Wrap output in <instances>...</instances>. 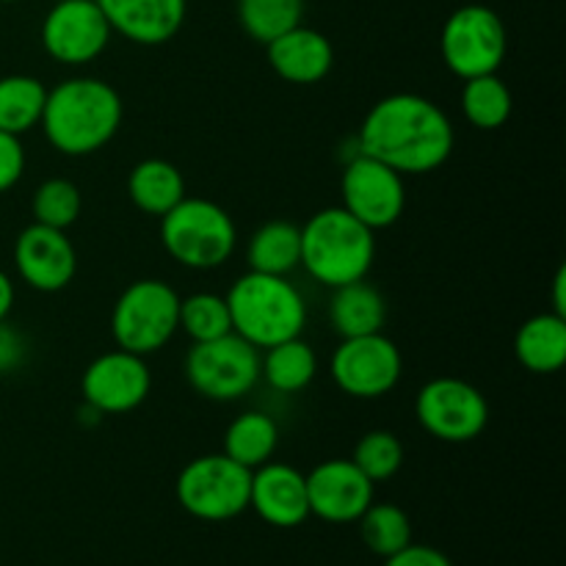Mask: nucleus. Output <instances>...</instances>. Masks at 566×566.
<instances>
[{"label": "nucleus", "mask_w": 566, "mask_h": 566, "mask_svg": "<svg viewBox=\"0 0 566 566\" xmlns=\"http://www.w3.org/2000/svg\"><path fill=\"white\" fill-rule=\"evenodd\" d=\"M307 479L310 517L324 523H357L365 509L374 503V481L352 459H329L313 468Z\"/></svg>", "instance_id": "nucleus-15"}, {"label": "nucleus", "mask_w": 566, "mask_h": 566, "mask_svg": "<svg viewBox=\"0 0 566 566\" xmlns=\"http://www.w3.org/2000/svg\"><path fill=\"white\" fill-rule=\"evenodd\" d=\"M512 92L497 77V72L464 81L462 114L479 130H501L509 122V116H512Z\"/></svg>", "instance_id": "nucleus-27"}, {"label": "nucleus", "mask_w": 566, "mask_h": 566, "mask_svg": "<svg viewBox=\"0 0 566 566\" xmlns=\"http://www.w3.org/2000/svg\"><path fill=\"white\" fill-rule=\"evenodd\" d=\"M280 446V426L265 412H243L227 426L224 451L232 462L243 464L247 470H258L260 464L271 462Z\"/></svg>", "instance_id": "nucleus-25"}, {"label": "nucleus", "mask_w": 566, "mask_h": 566, "mask_svg": "<svg viewBox=\"0 0 566 566\" xmlns=\"http://www.w3.org/2000/svg\"><path fill=\"white\" fill-rule=\"evenodd\" d=\"M0 3H17V0H0Z\"/></svg>", "instance_id": "nucleus-38"}, {"label": "nucleus", "mask_w": 566, "mask_h": 566, "mask_svg": "<svg viewBox=\"0 0 566 566\" xmlns=\"http://www.w3.org/2000/svg\"><path fill=\"white\" fill-rule=\"evenodd\" d=\"M387 302L374 285L365 280L348 282V285L332 287L329 298V324L343 337L376 335L385 329Z\"/></svg>", "instance_id": "nucleus-20"}, {"label": "nucleus", "mask_w": 566, "mask_h": 566, "mask_svg": "<svg viewBox=\"0 0 566 566\" xmlns=\"http://www.w3.org/2000/svg\"><path fill=\"white\" fill-rule=\"evenodd\" d=\"M186 379L210 401H238L260 381V348L235 332L219 340L193 343L186 357Z\"/></svg>", "instance_id": "nucleus-9"}, {"label": "nucleus", "mask_w": 566, "mask_h": 566, "mask_svg": "<svg viewBox=\"0 0 566 566\" xmlns=\"http://www.w3.org/2000/svg\"><path fill=\"white\" fill-rule=\"evenodd\" d=\"M357 523L365 547L376 556L390 558L392 553L412 545V520L396 503H370Z\"/></svg>", "instance_id": "nucleus-28"}, {"label": "nucleus", "mask_w": 566, "mask_h": 566, "mask_svg": "<svg viewBox=\"0 0 566 566\" xmlns=\"http://www.w3.org/2000/svg\"><path fill=\"white\" fill-rule=\"evenodd\" d=\"M352 462L357 464L374 484L390 481L403 464V442L398 440V434H392V431H368L365 437H359Z\"/></svg>", "instance_id": "nucleus-32"}, {"label": "nucleus", "mask_w": 566, "mask_h": 566, "mask_svg": "<svg viewBox=\"0 0 566 566\" xmlns=\"http://www.w3.org/2000/svg\"><path fill=\"white\" fill-rule=\"evenodd\" d=\"M340 193L343 208L374 232L396 224L407 208L403 175L365 153L354 155L343 169Z\"/></svg>", "instance_id": "nucleus-12"}, {"label": "nucleus", "mask_w": 566, "mask_h": 566, "mask_svg": "<svg viewBox=\"0 0 566 566\" xmlns=\"http://www.w3.org/2000/svg\"><path fill=\"white\" fill-rule=\"evenodd\" d=\"M457 147V133L446 111L420 94L398 92L381 97L359 127V153L381 160L398 175L437 171Z\"/></svg>", "instance_id": "nucleus-1"}, {"label": "nucleus", "mask_w": 566, "mask_h": 566, "mask_svg": "<svg viewBox=\"0 0 566 566\" xmlns=\"http://www.w3.org/2000/svg\"><path fill=\"white\" fill-rule=\"evenodd\" d=\"M415 415L426 434L440 442L462 446V442H473L484 434L486 423H490V403H486L484 392L470 381L440 376L420 387Z\"/></svg>", "instance_id": "nucleus-10"}, {"label": "nucleus", "mask_w": 566, "mask_h": 566, "mask_svg": "<svg viewBox=\"0 0 566 566\" xmlns=\"http://www.w3.org/2000/svg\"><path fill=\"white\" fill-rule=\"evenodd\" d=\"M514 354L531 374H558L566 363V318L542 313L525 321L514 335Z\"/></svg>", "instance_id": "nucleus-21"}, {"label": "nucleus", "mask_w": 566, "mask_h": 566, "mask_svg": "<svg viewBox=\"0 0 566 566\" xmlns=\"http://www.w3.org/2000/svg\"><path fill=\"white\" fill-rule=\"evenodd\" d=\"M153 390V374L138 354L116 348L99 354L83 370V403L99 415H127L142 407Z\"/></svg>", "instance_id": "nucleus-14"}, {"label": "nucleus", "mask_w": 566, "mask_h": 566, "mask_svg": "<svg viewBox=\"0 0 566 566\" xmlns=\"http://www.w3.org/2000/svg\"><path fill=\"white\" fill-rule=\"evenodd\" d=\"M232 332L254 348H271L291 337H302L307 326V304L287 276L247 271L227 293Z\"/></svg>", "instance_id": "nucleus-3"}, {"label": "nucleus", "mask_w": 566, "mask_h": 566, "mask_svg": "<svg viewBox=\"0 0 566 566\" xmlns=\"http://www.w3.org/2000/svg\"><path fill=\"white\" fill-rule=\"evenodd\" d=\"M125 105L119 92L99 77H70L50 88L42 111V130L53 149L83 158L103 149L119 133Z\"/></svg>", "instance_id": "nucleus-2"}, {"label": "nucleus", "mask_w": 566, "mask_h": 566, "mask_svg": "<svg viewBox=\"0 0 566 566\" xmlns=\"http://www.w3.org/2000/svg\"><path fill=\"white\" fill-rule=\"evenodd\" d=\"M127 193L142 213L160 219L186 199V180H182V171L169 160L147 158L133 166L127 177Z\"/></svg>", "instance_id": "nucleus-23"}, {"label": "nucleus", "mask_w": 566, "mask_h": 566, "mask_svg": "<svg viewBox=\"0 0 566 566\" xmlns=\"http://www.w3.org/2000/svg\"><path fill=\"white\" fill-rule=\"evenodd\" d=\"M48 88L33 75L0 77V130L22 136L42 122Z\"/></svg>", "instance_id": "nucleus-26"}, {"label": "nucleus", "mask_w": 566, "mask_h": 566, "mask_svg": "<svg viewBox=\"0 0 566 566\" xmlns=\"http://www.w3.org/2000/svg\"><path fill=\"white\" fill-rule=\"evenodd\" d=\"M111 33L97 0H55L42 22V48L59 64L83 66L103 55Z\"/></svg>", "instance_id": "nucleus-13"}, {"label": "nucleus", "mask_w": 566, "mask_h": 566, "mask_svg": "<svg viewBox=\"0 0 566 566\" xmlns=\"http://www.w3.org/2000/svg\"><path fill=\"white\" fill-rule=\"evenodd\" d=\"M33 221L55 230H70L83 210L81 188L64 177H50L33 193Z\"/></svg>", "instance_id": "nucleus-31"}, {"label": "nucleus", "mask_w": 566, "mask_h": 566, "mask_svg": "<svg viewBox=\"0 0 566 566\" xmlns=\"http://www.w3.org/2000/svg\"><path fill=\"white\" fill-rule=\"evenodd\" d=\"M302 17L304 0H238V22L247 36L260 44L302 25Z\"/></svg>", "instance_id": "nucleus-29"}, {"label": "nucleus", "mask_w": 566, "mask_h": 566, "mask_svg": "<svg viewBox=\"0 0 566 566\" xmlns=\"http://www.w3.org/2000/svg\"><path fill=\"white\" fill-rule=\"evenodd\" d=\"M25 359V340L11 324L0 321V374H11Z\"/></svg>", "instance_id": "nucleus-35"}, {"label": "nucleus", "mask_w": 566, "mask_h": 566, "mask_svg": "<svg viewBox=\"0 0 566 566\" xmlns=\"http://www.w3.org/2000/svg\"><path fill=\"white\" fill-rule=\"evenodd\" d=\"M385 566H453L446 553L429 545H407L403 551L385 558Z\"/></svg>", "instance_id": "nucleus-34"}, {"label": "nucleus", "mask_w": 566, "mask_h": 566, "mask_svg": "<svg viewBox=\"0 0 566 566\" xmlns=\"http://www.w3.org/2000/svg\"><path fill=\"white\" fill-rule=\"evenodd\" d=\"M249 490H252V470L232 462L227 453H208L177 475V503L182 512L205 523H224L249 509Z\"/></svg>", "instance_id": "nucleus-7"}, {"label": "nucleus", "mask_w": 566, "mask_h": 566, "mask_svg": "<svg viewBox=\"0 0 566 566\" xmlns=\"http://www.w3.org/2000/svg\"><path fill=\"white\" fill-rule=\"evenodd\" d=\"M329 374L346 396L374 401L396 390L403 374V357L396 343L381 332L343 337L329 359Z\"/></svg>", "instance_id": "nucleus-11"}, {"label": "nucleus", "mask_w": 566, "mask_h": 566, "mask_svg": "<svg viewBox=\"0 0 566 566\" xmlns=\"http://www.w3.org/2000/svg\"><path fill=\"white\" fill-rule=\"evenodd\" d=\"M564 287H566V271L558 269L556 280H553V313L564 315V318H566V296H564Z\"/></svg>", "instance_id": "nucleus-37"}, {"label": "nucleus", "mask_w": 566, "mask_h": 566, "mask_svg": "<svg viewBox=\"0 0 566 566\" xmlns=\"http://www.w3.org/2000/svg\"><path fill=\"white\" fill-rule=\"evenodd\" d=\"M238 230L221 205L202 197H186L160 216V243L171 260L193 271L224 265L235 252Z\"/></svg>", "instance_id": "nucleus-5"}, {"label": "nucleus", "mask_w": 566, "mask_h": 566, "mask_svg": "<svg viewBox=\"0 0 566 566\" xmlns=\"http://www.w3.org/2000/svg\"><path fill=\"white\" fill-rule=\"evenodd\" d=\"M111 31L133 44L158 48L177 36L186 20L188 0H97Z\"/></svg>", "instance_id": "nucleus-18"}, {"label": "nucleus", "mask_w": 566, "mask_h": 566, "mask_svg": "<svg viewBox=\"0 0 566 566\" xmlns=\"http://www.w3.org/2000/svg\"><path fill=\"white\" fill-rule=\"evenodd\" d=\"M11 307H14V282L9 280L6 271H0V321H6Z\"/></svg>", "instance_id": "nucleus-36"}, {"label": "nucleus", "mask_w": 566, "mask_h": 566, "mask_svg": "<svg viewBox=\"0 0 566 566\" xmlns=\"http://www.w3.org/2000/svg\"><path fill=\"white\" fill-rule=\"evenodd\" d=\"M376 258L370 227L346 208H324L302 227V269L326 287L365 280Z\"/></svg>", "instance_id": "nucleus-4"}, {"label": "nucleus", "mask_w": 566, "mask_h": 566, "mask_svg": "<svg viewBox=\"0 0 566 566\" xmlns=\"http://www.w3.org/2000/svg\"><path fill=\"white\" fill-rule=\"evenodd\" d=\"M249 509L274 528H296L310 517L307 479L296 468L282 462H265L252 470Z\"/></svg>", "instance_id": "nucleus-17"}, {"label": "nucleus", "mask_w": 566, "mask_h": 566, "mask_svg": "<svg viewBox=\"0 0 566 566\" xmlns=\"http://www.w3.org/2000/svg\"><path fill=\"white\" fill-rule=\"evenodd\" d=\"M249 271L287 276L302 265V227L287 219L265 221L254 230L247 247Z\"/></svg>", "instance_id": "nucleus-22"}, {"label": "nucleus", "mask_w": 566, "mask_h": 566, "mask_svg": "<svg viewBox=\"0 0 566 566\" xmlns=\"http://www.w3.org/2000/svg\"><path fill=\"white\" fill-rule=\"evenodd\" d=\"M25 171V149L20 136L0 130V193L14 188Z\"/></svg>", "instance_id": "nucleus-33"}, {"label": "nucleus", "mask_w": 566, "mask_h": 566, "mask_svg": "<svg viewBox=\"0 0 566 566\" xmlns=\"http://www.w3.org/2000/svg\"><path fill=\"white\" fill-rule=\"evenodd\" d=\"M269 64L282 81L310 86V83L324 81L335 64V50L332 42L321 31L307 25H296L265 44Z\"/></svg>", "instance_id": "nucleus-19"}, {"label": "nucleus", "mask_w": 566, "mask_h": 566, "mask_svg": "<svg viewBox=\"0 0 566 566\" xmlns=\"http://www.w3.org/2000/svg\"><path fill=\"white\" fill-rule=\"evenodd\" d=\"M318 374V354L302 337H291L265 348L260 357V379L276 392H302Z\"/></svg>", "instance_id": "nucleus-24"}, {"label": "nucleus", "mask_w": 566, "mask_h": 566, "mask_svg": "<svg viewBox=\"0 0 566 566\" xmlns=\"http://www.w3.org/2000/svg\"><path fill=\"white\" fill-rule=\"evenodd\" d=\"M180 332H186L191 343H208L230 335L232 315L227 296L191 293L188 298H180Z\"/></svg>", "instance_id": "nucleus-30"}, {"label": "nucleus", "mask_w": 566, "mask_h": 566, "mask_svg": "<svg viewBox=\"0 0 566 566\" xmlns=\"http://www.w3.org/2000/svg\"><path fill=\"white\" fill-rule=\"evenodd\" d=\"M509 36L501 14L490 6L470 3L453 11L442 25V61L462 81L492 75L506 59Z\"/></svg>", "instance_id": "nucleus-8"}, {"label": "nucleus", "mask_w": 566, "mask_h": 566, "mask_svg": "<svg viewBox=\"0 0 566 566\" xmlns=\"http://www.w3.org/2000/svg\"><path fill=\"white\" fill-rule=\"evenodd\" d=\"M14 265L20 280L39 293H59L75 280L77 252L66 230L33 221L14 241Z\"/></svg>", "instance_id": "nucleus-16"}, {"label": "nucleus", "mask_w": 566, "mask_h": 566, "mask_svg": "<svg viewBox=\"0 0 566 566\" xmlns=\"http://www.w3.org/2000/svg\"><path fill=\"white\" fill-rule=\"evenodd\" d=\"M180 332V296L164 280H136L119 293L111 313V335L125 352L147 357Z\"/></svg>", "instance_id": "nucleus-6"}]
</instances>
